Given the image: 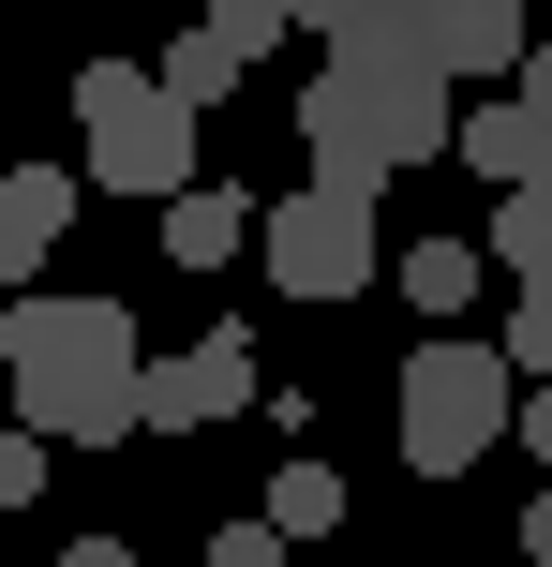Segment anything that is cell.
<instances>
[{"instance_id":"16","label":"cell","mask_w":552,"mask_h":567,"mask_svg":"<svg viewBox=\"0 0 552 567\" xmlns=\"http://www.w3.org/2000/svg\"><path fill=\"white\" fill-rule=\"evenodd\" d=\"M508 449H538V463H552V389H523V433H508Z\"/></svg>"},{"instance_id":"20","label":"cell","mask_w":552,"mask_h":567,"mask_svg":"<svg viewBox=\"0 0 552 567\" xmlns=\"http://www.w3.org/2000/svg\"><path fill=\"white\" fill-rule=\"evenodd\" d=\"M523 299H538V313H552V269H538V284H523Z\"/></svg>"},{"instance_id":"13","label":"cell","mask_w":552,"mask_h":567,"mask_svg":"<svg viewBox=\"0 0 552 567\" xmlns=\"http://www.w3.org/2000/svg\"><path fill=\"white\" fill-rule=\"evenodd\" d=\"M493 255L523 269V284L552 269V195H493Z\"/></svg>"},{"instance_id":"11","label":"cell","mask_w":552,"mask_h":567,"mask_svg":"<svg viewBox=\"0 0 552 567\" xmlns=\"http://www.w3.org/2000/svg\"><path fill=\"white\" fill-rule=\"evenodd\" d=\"M388 284H404L418 313H464V299H478V239H404V269H388Z\"/></svg>"},{"instance_id":"18","label":"cell","mask_w":552,"mask_h":567,"mask_svg":"<svg viewBox=\"0 0 552 567\" xmlns=\"http://www.w3.org/2000/svg\"><path fill=\"white\" fill-rule=\"evenodd\" d=\"M523 567H552V493H538V508H523Z\"/></svg>"},{"instance_id":"4","label":"cell","mask_w":552,"mask_h":567,"mask_svg":"<svg viewBox=\"0 0 552 567\" xmlns=\"http://www.w3.org/2000/svg\"><path fill=\"white\" fill-rule=\"evenodd\" d=\"M75 135H90V195H149V209L195 195V120H179L165 75H135V60H90L75 75Z\"/></svg>"},{"instance_id":"21","label":"cell","mask_w":552,"mask_h":567,"mask_svg":"<svg viewBox=\"0 0 552 567\" xmlns=\"http://www.w3.org/2000/svg\"><path fill=\"white\" fill-rule=\"evenodd\" d=\"M0 389H15V373H0Z\"/></svg>"},{"instance_id":"1","label":"cell","mask_w":552,"mask_h":567,"mask_svg":"<svg viewBox=\"0 0 552 567\" xmlns=\"http://www.w3.org/2000/svg\"><path fill=\"white\" fill-rule=\"evenodd\" d=\"M0 373H15V433H45V449H119L149 343H135L119 299H15L0 313Z\"/></svg>"},{"instance_id":"5","label":"cell","mask_w":552,"mask_h":567,"mask_svg":"<svg viewBox=\"0 0 552 567\" xmlns=\"http://www.w3.org/2000/svg\"><path fill=\"white\" fill-rule=\"evenodd\" d=\"M254 255H269V284H284V299H358V284H374V209L299 179V195H269Z\"/></svg>"},{"instance_id":"17","label":"cell","mask_w":552,"mask_h":567,"mask_svg":"<svg viewBox=\"0 0 552 567\" xmlns=\"http://www.w3.org/2000/svg\"><path fill=\"white\" fill-rule=\"evenodd\" d=\"M60 567H135V538H75V553H60Z\"/></svg>"},{"instance_id":"15","label":"cell","mask_w":552,"mask_h":567,"mask_svg":"<svg viewBox=\"0 0 552 567\" xmlns=\"http://www.w3.org/2000/svg\"><path fill=\"white\" fill-rule=\"evenodd\" d=\"M209 567H284V538H269V523H225V538H209Z\"/></svg>"},{"instance_id":"19","label":"cell","mask_w":552,"mask_h":567,"mask_svg":"<svg viewBox=\"0 0 552 567\" xmlns=\"http://www.w3.org/2000/svg\"><path fill=\"white\" fill-rule=\"evenodd\" d=\"M523 105H538V120H552V45H538V60H523Z\"/></svg>"},{"instance_id":"10","label":"cell","mask_w":552,"mask_h":567,"mask_svg":"<svg viewBox=\"0 0 552 567\" xmlns=\"http://www.w3.org/2000/svg\"><path fill=\"white\" fill-rule=\"evenodd\" d=\"M239 239H254V209H239L225 179H195V195L165 209V269H239Z\"/></svg>"},{"instance_id":"12","label":"cell","mask_w":552,"mask_h":567,"mask_svg":"<svg viewBox=\"0 0 552 567\" xmlns=\"http://www.w3.org/2000/svg\"><path fill=\"white\" fill-rule=\"evenodd\" d=\"M254 523H269V538H329V523H344V478H329V463H284Z\"/></svg>"},{"instance_id":"14","label":"cell","mask_w":552,"mask_h":567,"mask_svg":"<svg viewBox=\"0 0 552 567\" xmlns=\"http://www.w3.org/2000/svg\"><path fill=\"white\" fill-rule=\"evenodd\" d=\"M45 493V433H0V508H30Z\"/></svg>"},{"instance_id":"6","label":"cell","mask_w":552,"mask_h":567,"mask_svg":"<svg viewBox=\"0 0 552 567\" xmlns=\"http://www.w3.org/2000/svg\"><path fill=\"white\" fill-rule=\"evenodd\" d=\"M239 403H254V343L239 329H209V343H179V359L135 373V433H225Z\"/></svg>"},{"instance_id":"7","label":"cell","mask_w":552,"mask_h":567,"mask_svg":"<svg viewBox=\"0 0 552 567\" xmlns=\"http://www.w3.org/2000/svg\"><path fill=\"white\" fill-rule=\"evenodd\" d=\"M284 30H299V16H269V0H239V16H195V30L165 45V105H179V120H209V105L239 90V60H269Z\"/></svg>"},{"instance_id":"8","label":"cell","mask_w":552,"mask_h":567,"mask_svg":"<svg viewBox=\"0 0 552 567\" xmlns=\"http://www.w3.org/2000/svg\"><path fill=\"white\" fill-rule=\"evenodd\" d=\"M75 195H90L75 165H15V179H0V284H15V299H30V269L60 255V225H75Z\"/></svg>"},{"instance_id":"22","label":"cell","mask_w":552,"mask_h":567,"mask_svg":"<svg viewBox=\"0 0 552 567\" xmlns=\"http://www.w3.org/2000/svg\"><path fill=\"white\" fill-rule=\"evenodd\" d=\"M374 567H388V553H374Z\"/></svg>"},{"instance_id":"3","label":"cell","mask_w":552,"mask_h":567,"mask_svg":"<svg viewBox=\"0 0 552 567\" xmlns=\"http://www.w3.org/2000/svg\"><path fill=\"white\" fill-rule=\"evenodd\" d=\"M508 433H523V373H508L478 329H434L404 359V463L418 478H464V463H493Z\"/></svg>"},{"instance_id":"9","label":"cell","mask_w":552,"mask_h":567,"mask_svg":"<svg viewBox=\"0 0 552 567\" xmlns=\"http://www.w3.org/2000/svg\"><path fill=\"white\" fill-rule=\"evenodd\" d=\"M464 165L493 179V195H552V120L523 90H493V105H464Z\"/></svg>"},{"instance_id":"2","label":"cell","mask_w":552,"mask_h":567,"mask_svg":"<svg viewBox=\"0 0 552 567\" xmlns=\"http://www.w3.org/2000/svg\"><path fill=\"white\" fill-rule=\"evenodd\" d=\"M299 150H314V195H358L374 209L404 165H434V150H464V90H434L418 60H329V75H299Z\"/></svg>"}]
</instances>
